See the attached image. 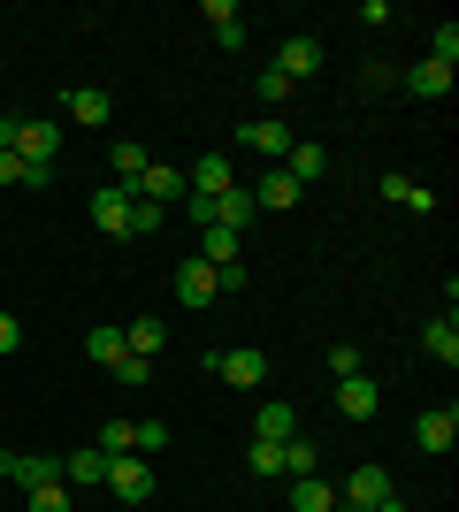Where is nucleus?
<instances>
[{
    "label": "nucleus",
    "mask_w": 459,
    "mask_h": 512,
    "mask_svg": "<svg viewBox=\"0 0 459 512\" xmlns=\"http://www.w3.org/2000/svg\"><path fill=\"white\" fill-rule=\"evenodd\" d=\"M108 490L115 497H123V505H146V497H153V467H146V459H138V451H115V459H108Z\"/></svg>",
    "instance_id": "f257e3e1"
},
{
    "label": "nucleus",
    "mask_w": 459,
    "mask_h": 512,
    "mask_svg": "<svg viewBox=\"0 0 459 512\" xmlns=\"http://www.w3.org/2000/svg\"><path fill=\"white\" fill-rule=\"evenodd\" d=\"M62 115H69L77 130H100V123L115 115V92H108V85H62Z\"/></svg>",
    "instance_id": "f03ea898"
},
{
    "label": "nucleus",
    "mask_w": 459,
    "mask_h": 512,
    "mask_svg": "<svg viewBox=\"0 0 459 512\" xmlns=\"http://www.w3.org/2000/svg\"><path fill=\"white\" fill-rule=\"evenodd\" d=\"M238 184V169H230V153H199L192 169H184V199H222Z\"/></svg>",
    "instance_id": "7ed1b4c3"
},
{
    "label": "nucleus",
    "mask_w": 459,
    "mask_h": 512,
    "mask_svg": "<svg viewBox=\"0 0 459 512\" xmlns=\"http://www.w3.org/2000/svg\"><path fill=\"white\" fill-rule=\"evenodd\" d=\"M276 77H284V85H306V77H322V39L291 31V39L276 46Z\"/></svg>",
    "instance_id": "20e7f679"
},
{
    "label": "nucleus",
    "mask_w": 459,
    "mask_h": 512,
    "mask_svg": "<svg viewBox=\"0 0 459 512\" xmlns=\"http://www.w3.org/2000/svg\"><path fill=\"white\" fill-rule=\"evenodd\" d=\"M238 146H245V153H261V161H284L299 138L284 130V115H253V123H238Z\"/></svg>",
    "instance_id": "39448f33"
},
{
    "label": "nucleus",
    "mask_w": 459,
    "mask_h": 512,
    "mask_svg": "<svg viewBox=\"0 0 459 512\" xmlns=\"http://www.w3.org/2000/svg\"><path fill=\"white\" fill-rule=\"evenodd\" d=\"M215 375H222V383H238V390H261L268 383V360L253 352V344H230V352H215Z\"/></svg>",
    "instance_id": "423d86ee"
},
{
    "label": "nucleus",
    "mask_w": 459,
    "mask_h": 512,
    "mask_svg": "<svg viewBox=\"0 0 459 512\" xmlns=\"http://www.w3.org/2000/svg\"><path fill=\"white\" fill-rule=\"evenodd\" d=\"M391 474H383V467H352L345 474V482H337V505H391Z\"/></svg>",
    "instance_id": "0eeeda50"
},
{
    "label": "nucleus",
    "mask_w": 459,
    "mask_h": 512,
    "mask_svg": "<svg viewBox=\"0 0 459 512\" xmlns=\"http://www.w3.org/2000/svg\"><path fill=\"white\" fill-rule=\"evenodd\" d=\"M284 512H337V482H322V474H291V482H284Z\"/></svg>",
    "instance_id": "6e6552de"
},
{
    "label": "nucleus",
    "mask_w": 459,
    "mask_h": 512,
    "mask_svg": "<svg viewBox=\"0 0 459 512\" xmlns=\"http://www.w3.org/2000/svg\"><path fill=\"white\" fill-rule=\"evenodd\" d=\"M16 153L31 169H54V153H62V123H16Z\"/></svg>",
    "instance_id": "1a4fd4ad"
},
{
    "label": "nucleus",
    "mask_w": 459,
    "mask_h": 512,
    "mask_svg": "<svg viewBox=\"0 0 459 512\" xmlns=\"http://www.w3.org/2000/svg\"><path fill=\"white\" fill-rule=\"evenodd\" d=\"M131 199L138 192H123V184H100V192H92V222L108 237H131Z\"/></svg>",
    "instance_id": "9d476101"
},
{
    "label": "nucleus",
    "mask_w": 459,
    "mask_h": 512,
    "mask_svg": "<svg viewBox=\"0 0 459 512\" xmlns=\"http://www.w3.org/2000/svg\"><path fill=\"white\" fill-rule=\"evenodd\" d=\"M414 444H421V451H452V444H459V413H452V406L414 413Z\"/></svg>",
    "instance_id": "9b49d317"
},
{
    "label": "nucleus",
    "mask_w": 459,
    "mask_h": 512,
    "mask_svg": "<svg viewBox=\"0 0 459 512\" xmlns=\"http://www.w3.org/2000/svg\"><path fill=\"white\" fill-rule=\"evenodd\" d=\"M138 199H153V207H184V169H169V161H153V169L138 176Z\"/></svg>",
    "instance_id": "f8f14e48"
},
{
    "label": "nucleus",
    "mask_w": 459,
    "mask_h": 512,
    "mask_svg": "<svg viewBox=\"0 0 459 512\" xmlns=\"http://www.w3.org/2000/svg\"><path fill=\"white\" fill-rule=\"evenodd\" d=\"M398 92H414V100H444V92H452V69H444V62H414V69H398Z\"/></svg>",
    "instance_id": "ddd939ff"
},
{
    "label": "nucleus",
    "mask_w": 459,
    "mask_h": 512,
    "mask_svg": "<svg viewBox=\"0 0 459 512\" xmlns=\"http://www.w3.org/2000/svg\"><path fill=\"white\" fill-rule=\"evenodd\" d=\"M215 222H222V230H238V237H245V222H261V199H253V184H230V192L215 199Z\"/></svg>",
    "instance_id": "4468645a"
},
{
    "label": "nucleus",
    "mask_w": 459,
    "mask_h": 512,
    "mask_svg": "<svg viewBox=\"0 0 459 512\" xmlns=\"http://www.w3.org/2000/svg\"><path fill=\"white\" fill-rule=\"evenodd\" d=\"M375 406H383V383H368V375H345V383H337V413H345V421H368Z\"/></svg>",
    "instance_id": "2eb2a0df"
},
{
    "label": "nucleus",
    "mask_w": 459,
    "mask_h": 512,
    "mask_svg": "<svg viewBox=\"0 0 459 512\" xmlns=\"http://www.w3.org/2000/svg\"><path fill=\"white\" fill-rule=\"evenodd\" d=\"M62 482L69 490H100V482H108V451L92 444V451H69L62 459Z\"/></svg>",
    "instance_id": "dca6fc26"
},
{
    "label": "nucleus",
    "mask_w": 459,
    "mask_h": 512,
    "mask_svg": "<svg viewBox=\"0 0 459 512\" xmlns=\"http://www.w3.org/2000/svg\"><path fill=\"white\" fill-rule=\"evenodd\" d=\"M238 253H245L238 230H222V222H207V230H199V260H207V268H238Z\"/></svg>",
    "instance_id": "f3484780"
},
{
    "label": "nucleus",
    "mask_w": 459,
    "mask_h": 512,
    "mask_svg": "<svg viewBox=\"0 0 459 512\" xmlns=\"http://www.w3.org/2000/svg\"><path fill=\"white\" fill-rule=\"evenodd\" d=\"M176 299H184V306H207V299H215V268H207L199 253L176 268Z\"/></svg>",
    "instance_id": "a211bd4d"
},
{
    "label": "nucleus",
    "mask_w": 459,
    "mask_h": 512,
    "mask_svg": "<svg viewBox=\"0 0 459 512\" xmlns=\"http://www.w3.org/2000/svg\"><path fill=\"white\" fill-rule=\"evenodd\" d=\"M253 436H261V444H291V436H299V413H291L284 398H268L261 421H253Z\"/></svg>",
    "instance_id": "6ab92c4d"
},
{
    "label": "nucleus",
    "mask_w": 459,
    "mask_h": 512,
    "mask_svg": "<svg viewBox=\"0 0 459 512\" xmlns=\"http://www.w3.org/2000/svg\"><path fill=\"white\" fill-rule=\"evenodd\" d=\"M108 169H115V184H123V192H138V176L153 169V153L138 146V138H131V146H108Z\"/></svg>",
    "instance_id": "aec40b11"
},
{
    "label": "nucleus",
    "mask_w": 459,
    "mask_h": 512,
    "mask_svg": "<svg viewBox=\"0 0 459 512\" xmlns=\"http://www.w3.org/2000/svg\"><path fill=\"white\" fill-rule=\"evenodd\" d=\"M161 344H169V329H161V321H153V314L123 321V352H138V360H153V352H161Z\"/></svg>",
    "instance_id": "412c9836"
},
{
    "label": "nucleus",
    "mask_w": 459,
    "mask_h": 512,
    "mask_svg": "<svg viewBox=\"0 0 459 512\" xmlns=\"http://www.w3.org/2000/svg\"><path fill=\"white\" fill-rule=\"evenodd\" d=\"M421 352L452 367V360H459V321H452V314H437V321H429V329H421Z\"/></svg>",
    "instance_id": "4be33fe9"
},
{
    "label": "nucleus",
    "mask_w": 459,
    "mask_h": 512,
    "mask_svg": "<svg viewBox=\"0 0 459 512\" xmlns=\"http://www.w3.org/2000/svg\"><path fill=\"white\" fill-rule=\"evenodd\" d=\"M322 169H329L322 146H291V153H284V176L299 184V192H306V184H322Z\"/></svg>",
    "instance_id": "5701e85b"
},
{
    "label": "nucleus",
    "mask_w": 459,
    "mask_h": 512,
    "mask_svg": "<svg viewBox=\"0 0 459 512\" xmlns=\"http://www.w3.org/2000/svg\"><path fill=\"white\" fill-rule=\"evenodd\" d=\"M253 199H261V214H268V207H299V184H291L284 169H261V184H253Z\"/></svg>",
    "instance_id": "b1692460"
},
{
    "label": "nucleus",
    "mask_w": 459,
    "mask_h": 512,
    "mask_svg": "<svg viewBox=\"0 0 459 512\" xmlns=\"http://www.w3.org/2000/svg\"><path fill=\"white\" fill-rule=\"evenodd\" d=\"M245 467H253V482H284V444H261V436H253Z\"/></svg>",
    "instance_id": "393cba45"
},
{
    "label": "nucleus",
    "mask_w": 459,
    "mask_h": 512,
    "mask_svg": "<svg viewBox=\"0 0 459 512\" xmlns=\"http://www.w3.org/2000/svg\"><path fill=\"white\" fill-rule=\"evenodd\" d=\"M207 23H215L222 46H245V23H238V0H207Z\"/></svg>",
    "instance_id": "a878e982"
},
{
    "label": "nucleus",
    "mask_w": 459,
    "mask_h": 512,
    "mask_svg": "<svg viewBox=\"0 0 459 512\" xmlns=\"http://www.w3.org/2000/svg\"><path fill=\"white\" fill-rule=\"evenodd\" d=\"M291 474H322V444L291 436V444H284V482H291Z\"/></svg>",
    "instance_id": "bb28decb"
},
{
    "label": "nucleus",
    "mask_w": 459,
    "mask_h": 512,
    "mask_svg": "<svg viewBox=\"0 0 459 512\" xmlns=\"http://www.w3.org/2000/svg\"><path fill=\"white\" fill-rule=\"evenodd\" d=\"M31 497V512H77V490L69 482H46V490H23Z\"/></svg>",
    "instance_id": "cd10ccee"
},
{
    "label": "nucleus",
    "mask_w": 459,
    "mask_h": 512,
    "mask_svg": "<svg viewBox=\"0 0 459 512\" xmlns=\"http://www.w3.org/2000/svg\"><path fill=\"white\" fill-rule=\"evenodd\" d=\"M108 375H115V383H123V390H146V383H153V360H138V352H123V360H115Z\"/></svg>",
    "instance_id": "c85d7f7f"
},
{
    "label": "nucleus",
    "mask_w": 459,
    "mask_h": 512,
    "mask_svg": "<svg viewBox=\"0 0 459 512\" xmlns=\"http://www.w3.org/2000/svg\"><path fill=\"white\" fill-rule=\"evenodd\" d=\"M100 451H138V421H100Z\"/></svg>",
    "instance_id": "c756f323"
},
{
    "label": "nucleus",
    "mask_w": 459,
    "mask_h": 512,
    "mask_svg": "<svg viewBox=\"0 0 459 512\" xmlns=\"http://www.w3.org/2000/svg\"><path fill=\"white\" fill-rule=\"evenodd\" d=\"M85 352H92L100 367H115V360H123V329H92V337H85Z\"/></svg>",
    "instance_id": "7c9ffc66"
},
{
    "label": "nucleus",
    "mask_w": 459,
    "mask_h": 512,
    "mask_svg": "<svg viewBox=\"0 0 459 512\" xmlns=\"http://www.w3.org/2000/svg\"><path fill=\"white\" fill-rule=\"evenodd\" d=\"M429 62H444V69L459 62V23H437V31H429Z\"/></svg>",
    "instance_id": "2f4dec72"
},
{
    "label": "nucleus",
    "mask_w": 459,
    "mask_h": 512,
    "mask_svg": "<svg viewBox=\"0 0 459 512\" xmlns=\"http://www.w3.org/2000/svg\"><path fill=\"white\" fill-rule=\"evenodd\" d=\"M161 214H169V207H153V199H131V237H153V230H161Z\"/></svg>",
    "instance_id": "473e14b6"
},
{
    "label": "nucleus",
    "mask_w": 459,
    "mask_h": 512,
    "mask_svg": "<svg viewBox=\"0 0 459 512\" xmlns=\"http://www.w3.org/2000/svg\"><path fill=\"white\" fill-rule=\"evenodd\" d=\"M329 375H337V383L360 375V344H329Z\"/></svg>",
    "instance_id": "72a5a7b5"
},
{
    "label": "nucleus",
    "mask_w": 459,
    "mask_h": 512,
    "mask_svg": "<svg viewBox=\"0 0 459 512\" xmlns=\"http://www.w3.org/2000/svg\"><path fill=\"white\" fill-rule=\"evenodd\" d=\"M291 92H299V85H284V77H276V69H261V100H268V107H284Z\"/></svg>",
    "instance_id": "f704fd0d"
},
{
    "label": "nucleus",
    "mask_w": 459,
    "mask_h": 512,
    "mask_svg": "<svg viewBox=\"0 0 459 512\" xmlns=\"http://www.w3.org/2000/svg\"><path fill=\"white\" fill-rule=\"evenodd\" d=\"M360 85H368V92H398V69H391V62H368V77H360Z\"/></svg>",
    "instance_id": "c9c22d12"
},
{
    "label": "nucleus",
    "mask_w": 459,
    "mask_h": 512,
    "mask_svg": "<svg viewBox=\"0 0 459 512\" xmlns=\"http://www.w3.org/2000/svg\"><path fill=\"white\" fill-rule=\"evenodd\" d=\"M406 192H414V176H398V169H383V199H391V207H406Z\"/></svg>",
    "instance_id": "e433bc0d"
},
{
    "label": "nucleus",
    "mask_w": 459,
    "mask_h": 512,
    "mask_svg": "<svg viewBox=\"0 0 459 512\" xmlns=\"http://www.w3.org/2000/svg\"><path fill=\"white\" fill-rule=\"evenodd\" d=\"M169 444V421H138V451H161Z\"/></svg>",
    "instance_id": "4c0bfd02"
},
{
    "label": "nucleus",
    "mask_w": 459,
    "mask_h": 512,
    "mask_svg": "<svg viewBox=\"0 0 459 512\" xmlns=\"http://www.w3.org/2000/svg\"><path fill=\"white\" fill-rule=\"evenodd\" d=\"M23 344V329H16V314H0V360H8V352H16Z\"/></svg>",
    "instance_id": "58836bf2"
},
{
    "label": "nucleus",
    "mask_w": 459,
    "mask_h": 512,
    "mask_svg": "<svg viewBox=\"0 0 459 512\" xmlns=\"http://www.w3.org/2000/svg\"><path fill=\"white\" fill-rule=\"evenodd\" d=\"M0 184H23V153H0Z\"/></svg>",
    "instance_id": "ea45409f"
},
{
    "label": "nucleus",
    "mask_w": 459,
    "mask_h": 512,
    "mask_svg": "<svg viewBox=\"0 0 459 512\" xmlns=\"http://www.w3.org/2000/svg\"><path fill=\"white\" fill-rule=\"evenodd\" d=\"M0 153H16V115H0Z\"/></svg>",
    "instance_id": "a19ab883"
},
{
    "label": "nucleus",
    "mask_w": 459,
    "mask_h": 512,
    "mask_svg": "<svg viewBox=\"0 0 459 512\" xmlns=\"http://www.w3.org/2000/svg\"><path fill=\"white\" fill-rule=\"evenodd\" d=\"M337 512H398V497H391V505H337Z\"/></svg>",
    "instance_id": "79ce46f5"
}]
</instances>
